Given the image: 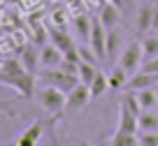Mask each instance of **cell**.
<instances>
[{
    "label": "cell",
    "mask_w": 158,
    "mask_h": 146,
    "mask_svg": "<svg viewBox=\"0 0 158 146\" xmlns=\"http://www.w3.org/2000/svg\"><path fill=\"white\" fill-rule=\"evenodd\" d=\"M37 102H40V107L44 109L47 114L56 116V114H60V112L65 109L68 93L60 91V88H56V86L44 83V88H40V91H37Z\"/></svg>",
    "instance_id": "1"
},
{
    "label": "cell",
    "mask_w": 158,
    "mask_h": 146,
    "mask_svg": "<svg viewBox=\"0 0 158 146\" xmlns=\"http://www.w3.org/2000/svg\"><path fill=\"white\" fill-rule=\"evenodd\" d=\"M116 63L121 65V67H123L128 74H135L139 67H142V63H144V49H142V42L133 39L130 44H126V49L118 54Z\"/></svg>",
    "instance_id": "2"
},
{
    "label": "cell",
    "mask_w": 158,
    "mask_h": 146,
    "mask_svg": "<svg viewBox=\"0 0 158 146\" xmlns=\"http://www.w3.org/2000/svg\"><path fill=\"white\" fill-rule=\"evenodd\" d=\"M0 83L7 88H14L23 97H33V93H35V74L28 72V70L19 72V74H10V77H0Z\"/></svg>",
    "instance_id": "3"
},
{
    "label": "cell",
    "mask_w": 158,
    "mask_h": 146,
    "mask_svg": "<svg viewBox=\"0 0 158 146\" xmlns=\"http://www.w3.org/2000/svg\"><path fill=\"white\" fill-rule=\"evenodd\" d=\"M42 81L49 83V86L60 88V91H65V93H70L79 83V77H77V74L63 72L60 67H51V70H44V72H42Z\"/></svg>",
    "instance_id": "4"
},
{
    "label": "cell",
    "mask_w": 158,
    "mask_h": 146,
    "mask_svg": "<svg viewBox=\"0 0 158 146\" xmlns=\"http://www.w3.org/2000/svg\"><path fill=\"white\" fill-rule=\"evenodd\" d=\"M93 100V95H91V86H86V83L79 81L77 86L72 88V91L68 93V102H65V109L68 112H79V109H84L86 104Z\"/></svg>",
    "instance_id": "5"
},
{
    "label": "cell",
    "mask_w": 158,
    "mask_h": 146,
    "mask_svg": "<svg viewBox=\"0 0 158 146\" xmlns=\"http://www.w3.org/2000/svg\"><path fill=\"white\" fill-rule=\"evenodd\" d=\"M40 51H42V47L35 42H26L21 44L19 49H16V56L21 58V63L26 65V70L28 72H37V65H40Z\"/></svg>",
    "instance_id": "6"
},
{
    "label": "cell",
    "mask_w": 158,
    "mask_h": 146,
    "mask_svg": "<svg viewBox=\"0 0 158 146\" xmlns=\"http://www.w3.org/2000/svg\"><path fill=\"white\" fill-rule=\"evenodd\" d=\"M89 44L95 49V54H98L100 63H105V60H107V28L100 23V19L93 21V30H91Z\"/></svg>",
    "instance_id": "7"
},
{
    "label": "cell",
    "mask_w": 158,
    "mask_h": 146,
    "mask_svg": "<svg viewBox=\"0 0 158 146\" xmlns=\"http://www.w3.org/2000/svg\"><path fill=\"white\" fill-rule=\"evenodd\" d=\"M116 132H133L137 135L139 132V121L137 114H133L126 104L118 102V123H116Z\"/></svg>",
    "instance_id": "8"
},
{
    "label": "cell",
    "mask_w": 158,
    "mask_h": 146,
    "mask_svg": "<svg viewBox=\"0 0 158 146\" xmlns=\"http://www.w3.org/2000/svg\"><path fill=\"white\" fill-rule=\"evenodd\" d=\"M60 63H63V49H58L54 42L44 44L40 51V65L44 70H51V67H58Z\"/></svg>",
    "instance_id": "9"
},
{
    "label": "cell",
    "mask_w": 158,
    "mask_h": 146,
    "mask_svg": "<svg viewBox=\"0 0 158 146\" xmlns=\"http://www.w3.org/2000/svg\"><path fill=\"white\" fill-rule=\"evenodd\" d=\"M156 83H158V74L139 70V72L130 74V79H128L123 91H142V88H151V86H156Z\"/></svg>",
    "instance_id": "10"
},
{
    "label": "cell",
    "mask_w": 158,
    "mask_h": 146,
    "mask_svg": "<svg viewBox=\"0 0 158 146\" xmlns=\"http://www.w3.org/2000/svg\"><path fill=\"white\" fill-rule=\"evenodd\" d=\"M98 19H100V23H102L107 30L116 28V26H118V21H121V14H118V5L114 2V0L105 2V5L100 7V14H98Z\"/></svg>",
    "instance_id": "11"
},
{
    "label": "cell",
    "mask_w": 158,
    "mask_h": 146,
    "mask_svg": "<svg viewBox=\"0 0 158 146\" xmlns=\"http://www.w3.org/2000/svg\"><path fill=\"white\" fill-rule=\"evenodd\" d=\"M42 132H44V123H42V121H35V123H30V125L21 132L19 139H16L14 144L16 146H35L40 141V137H42Z\"/></svg>",
    "instance_id": "12"
},
{
    "label": "cell",
    "mask_w": 158,
    "mask_h": 146,
    "mask_svg": "<svg viewBox=\"0 0 158 146\" xmlns=\"http://www.w3.org/2000/svg\"><path fill=\"white\" fill-rule=\"evenodd\" d=\"M158 7H153L151 2H144L137 10V33H147L153 28V19H156Z\"/></svg>",
    "instance_id": "13"
},
{
    "label": "cell",
    "mask_w": 158,
    "mask_h": 146,
    "mask_svg": "<svg viewBox=\"0 0 158 146\" xmlns=\"http://www.w3.org/2000/svg\"><path fill=\"white\" fill-rule=\"evenodd\" d=\"M72 26H74V33H77L79 42H89L91 39V30H93V21H91L89 14H77L72 19Z\"/></svg>",
    "instance_id": "14"
},
{
    "label": "cell",
    "mask_w": 158,
    "mask_h": 146,
    "mask_svg": "<svg viewBox=\"0 0 158 146\" xmlns=\"http://www.w3.org/2000/svg\"><path fill=\"white\" fill-rule=\"evenodd\" d=\"M107 79H109V88H112V91H123L126 83H128V79H130V74L116 63V65H112V67H109Z\"/></svg>",
    "instance_id": "15"
},
{
    "label": "cell",
    "mask_w": 158,
    "mask_h": 146,
    "mask_svg": "<svg viewBox=\"0 0 158 146\" xmlns=\"http://www.w3.org/2000/svg\"><path fill=\"white\" fill-rule=\"evenodd\" d=\"M49 37H51V42H54L58 49H63V54L68 51V49H74V39H72V35H70L65 28H54V26H51L49 28Z\"/></svg>",
    "instance_id": "16"
},
{
    "label": "cell",
    "mask_w": 158,
    "mask_h": 146,
    "mask_svg": "<svg viewBox=\"0 0 158 146\" xmlns=\"http://www.w3.org/2000/svg\"><path fill=\"white\" fill-rule=\"evenodd\" d=\"M137 121H139V132L158 130V114H156V109H144V112L137 116Z\"/></svg>",
    "instance_id": "17"
},
{
    "label": "cell",
    "mask_w": 158,
    "mask_h": 146,
    "mask_svg": "<svg viewBox=\"0 0 158 146\" xmlns=\"http://www.w3.org/2000/svg\"><path fill=\"white\" fill-rule=\"evenodd\" d=\"M118 49H121V30L112 28V30H107V60L109 63L116 58Z\"/></svg>",
    "instance_id": "18"
},
{
    "label": "cell",
    "mask_w": 158,
    "mask_h": 146,
    "mask_svg": "<svg viewBox=\"0 0 158 146\" xmlns=\"http://www.w3.org/2000/svg\"><path fill=\"white\" fill-rule=\"evenodd\" d=\"M139 97V104H142V109H156L158 107V91L156 88H142V91H135Z\"/></svg>",
    "instance_id": "19"
},
{
    "label": "cell",
    "mask_w": 158,
    "mask_h": 146,
    "mask_svg": "<svg viewBox=\"0 0 158 146\" xmlns=\"http://www.w3.org/2000/svg\"><path fill=\"white\" fill-rule=\"evenodd\" d=\"M98 65L95 63H86V60H81L79 63V81L81 83H86V86H91L93 83V79L98 77Z\"/></svg>",
    "instance_id": "20"
},
{
    "label": "cell",
    "mask_w": 158,
    "mask_h": 146,
    "mask_svg": "<svg viewBox=\"0 0 158 146\" xmlns=\"http://www.w3.org/2000/svg\"><path fill=\"white\" fill-rule=\"evenodd\" d=\"M109 144L112 146H139V137L133 135V132H116L114 130Z\"/></svg>",
    "instance_id": "21"
},
{
    "label": "cell",
    "mask_w": 158,
    "mask_h": 146,
    "mask_svg": "<svg viewBox=\"0 0 158 146\" xmlns=\"http://www.w3.org/2000/svg\"><path fill=\"white\" fill-rule=\"evenodd\" d=\"M107 91H109V79H107V74L98 72V77H95L93 83H91V95H93V100H95V97H102Z\"/></svg>",
    "instance_id": "22"
},
{
    "label": "cell",
    "mask_w": 158,
    "mask_h": 146,
    "mask_svg": "<svg viewBox=\"0 0 158 146\" xmlns=\"http://www.w3.org/2000/svg\"><path fill=\"white\" fill-rule=\"evenodd\" d=\"M142 49H144V60H151L158 56V35H149L142 39Z\"/></svg>",
    "instance_id": "23"
},
{
    "label": "cell",
    "mask_w": 158,
    "mask_h": 146,
    "mask_svg": "<svg viewBox=\"0 0 158 146\" xmlns=\"http://www.w3.org/2000/svg\"><path fill=\"white\" fill-rule=\"evenodd\" d=\"M139 146H158V130L151 132H139Z\"/></svg>",
    "instance_id": "24"
},
{
    "label": "cell",
    "mask_w": 158,
    "mask_h": 146,
    "mask_svg": "<svg viewBox=\"0 0 158 146\" xmlns=\"http://www.w3.org/2000/svg\"><path fill=\"white\" fill-rule=\"evenodd\" d=\"M139 70H144V72H153V74H158V56L156 58H151V60H144L142 63V67Z\"/></svg>",
    "instance_id": "25"
},
{
    "label": "cell",
    "mask_w": 158,
    "mask_h": 146,
    "mask_svg": "<svg viewBox=\"0 0 158 146\" xmlns=\"http://www.w3.org/2000/svg\"><path fill=\"white\" fill-rule=\"evenodd\" d=\"M54 23H56V28H65L68 26V19H65L63 12H54Z\"/></svg>",
    "instance_id": "26"
},
{
    "label": "cell",
    "mask_w": 158,
    "mask_h": 146,
    "mask_svg": "<svg viewBox=\"0 0 158 146\" xmlns=\"http://www.w3.org/2000/svg\"><path fill=\"white\" fill-rule=\"evenodd\" d=\"M151 30L158 35V12H156V19H153V28H151Z\"/></svg>",
    "instance_id": "27"
},
{
    "label": "cell",
    "mask_w": 158,
    "mask_h": 146,
    "mask_svg": "<svg viewBox=\"0 0 158 146\" xmlns=\"http://www.w3.org/2000/svg\"><path fill=\"white\" fill-rule=\"evenodd\" d=\"M156 2H158V0H156Z\"/></svg>",
    "instance_id": "28"
}]
</instances>
